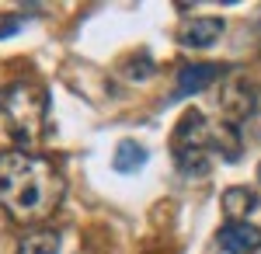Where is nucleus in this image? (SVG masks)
<instances>
[{"label": "nucleus", "mask_w": 261, "mask_h": 254, "mask_svg": "<svg viewBox=\"0 0 261 254\" xmlns=\"http://www.w3.org/2000/svg\"><path fill=\"white\" fill-rule=\"evenodd\" d=\"M66 195V181L49 157L28 150H4L0 154V209L21 226L45 223L60 209Z\"/></svg>", "instance_id": "1"}, {"label": "nucleus", "mask_w": 261, "mask_h": 254, "mask_svg": "<svg viewBox=\"0 0 261 254\" xmlns=\"http://www.w3.org/2000/svg\"><path fill=\"white\" fill-rule=\"evenodd\" d=\"M0 115L7 118V129L21 143V150L32 146L45 125V115H49L45 87L28 84V80H14V84L0 87Z\"/></svg>", "instance_id": "2"}, {"label": "nucleus", "mask_w": 261, "mask_h": 254, "mask_svg": "<svg viewBox=\"0 0 261 254\" xmlns=\"http://www.w3.org/2000/svg\"><path fill=\"white\" fill-rule=\"evenodd\" d=\"M209 136H213V122L195 108L185 112L174 125V136H171L174 160L178 157H209Z\"/></svg>", "instance_id": "3"}, {"label": "nucleus", "mask_w": 261, "mask_h": 254, "mask_svg": "<svg viewBox=\"0 0 261 254\" xmlns=\"http://www.w3.org/2000/svg\"><path fill=\"white\" fill-rule=\"evenodd\" d=\"M216 240L226 254H261V230L247 219L244 223H226Z\"/></svg>", "instance_id": "4"}, {"label": "nucleus", "mask_w": 261, "mask_h": 254, "mask_svg": "<svg viewBox=\"0 0 261 254\" xmlns=\"http://www.w3.org/2000/svg\"><path fill=\"white\" fill-rule=\"evenodd\" d=\"M226 66H216V63H188L185 70L178 73V91H174V98H188V94H199L205 87H213L220 73Z\"/></svg>", "instance_id": "5"}, {"label": "nucleus", "mask_w": 261, "mask_h": 254, "mask_svg": "<svg viewBox=\"0 0 261 254\" xmlns=\"http://www.w3.org/2000/svg\"><path fill=\"white\" fill-rule=\"evenodd\" d=\"M223 35V21L220 18H192L185 28H181V45H188V49H205V45H213V42Z\"/></svg>", "instance_id": "6"}, {"label": "nucleus", "mask_w": 261, "mask_h": 254, "mask_svg": "<svg viewBox=\"0 0 261 254\" xmlns=\"http://www.w3.org/2000/svg\"><path fill=\"white\" fill-rule=\"evenodd\" d=\"M220 206H223V216H230V223H244V216L258 206V195H254V188H247V185H230V188L223 192Z\"/></svg>", "instance_id": "7"}, {"label": "nucleus", "mask_w": 261, "mask_h": 254, "mask_svg": "<svg viewBox=\"0 0 261 254\" xmlns=\"http://www.w3.org/2000/svg\"><path fill=\"white\" fill-rule=\"evenodd\" d=\"M209 154H220L223 160H237L241 157V133L230 122H213V136H209Z\"/></svg>", "instance_id": "8"}, {"label": "nucleus", "mask_w": 261, "mask_h": 254, "mask_svg": "<svg viewBox=\"0 0 261 254\" xmlns=\"http://www.w3.org/2000/svg\"><path fill=\"white\" fill-rule=\"evenodd\" d=\"M143 164H146V150H143V143H136V139H122L119 146H115L112 167H115L119 174H133V171H143Z\"/></svg>", "instance_id": "9"}, {"label": "nucleus", "mask_w": 261, "mask_h": 254, "mask_svg": "<svg viewBox=\"0 0 261 254\" xmlns=\"http://www.w3.org/2000/svg\"><path fill=\"white\" fill-rule=\"evenodd\" d=\"M18 254H60V234L56 230H35L18 244Z\"/></svg>", "instance_id": "10"}, {"label": "nucleus", "mask_w": 261, "mask_h": 254, "mask_svg": "<svg viewBox=\"0 0 261 254\" xmlns=\"http://www.w3.org/2000/svg\"><path fill=\"white\" fill-rule=\"evenodd\" d=\"M21 28V18H4V24H0V39H7V35H14Z\"/></svg>", "instance_id": "11"}, {"label": "nucleus", "mask_w": 261, "mask_h": 254, "mask_svg": "<svg viewBox=\"0 0 261 254\" xmlns=\"http://www.w3.org/2000/svg\"><path fill=\"white\" fill-rule=\"evenodd\" d=\"M258 181H261V167H258Z\"/></svg>", "instance_id": "12"}]
</instances>
